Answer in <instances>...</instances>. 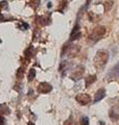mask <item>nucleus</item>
<instances>
[{"instance_id":"f257e3e1","label":"nucleus","mask_w":119,"mask_h":125,"mask_svg":"<svg viewBox=\"0 0 119 125\" xmlns=\"http://www.w3.org/2000/svg\"><path fill=\"white\" fill-rule=\"evenodd\" d=\"M109 60V53L106 50H99L97 51L96 55L94 58V66L97 69H102L106 66V64L108 62Z\"/></svg>"},{"instance_id":"f03ea898","label":"nucleus","mask_w":119,"mask_h":125,"mask_svg":"<svg viewBox=\"0 0 119 125\" xmlns=\"http://www.w3.org/2000/svg\"><path fill=\"white\" fill-rule=\"evenodd\" d=\"M78 51H79V47L77 45L67 44V45H65L64 49H63V55H67V56L72 57V56L76 55V54L78 53Z\"/></svg>"},{"instance_id":"7ed1b4c3","label":"nucleus","mask_w":119,"mask_h":125,"mask_svg":"<svg viewBox=\"0 0 119 125\" xmlns=\"http://www.w3.org/2000/svg\"><path fill=\"white\" fill-rule=\"evenodd\" d=\"M105 33H106V27L99 25L93 29L92 33H91V36H90V39L91 40H94V41L99 40L100 38H102L105 36Z\"/></svg>"},{"instance_id":"20e7f679","label":"nucleus","mask_w":119,"mask_h":125,"mask_svg":"<svg viewBox=\"0 0 119 125\" xmlns=\"http://www.w3.org/2000/svg\"><path fill=\"white\" fill-rule=\"evenodd\" d=\"M84 73H85V68L83 66H77L72 71V73L70 74V78L72 80H78L79 78L84 75Z\"/></svg>"},{"instance_id":"39448f33","label":"nucleus","mask_w":119,"mask_h":125,"mask_svg":"<svg viewBox=\"0 0 119 125\" xmlns=\"http://www.w3.org/2000/svg\"><path fill=\"white\" fill-rule=\"evenodd\" d=\"M75 99H76L77 102L79 104H82V105L89 104L90 101H91V98H90V96L88 95V94H78Z\"/></svg>"},{"instance_id":"423d86ee","label":"nucleus","mask_w":119,"mask_h":125,"mask_svg":"<svg viewBox=\"0 0 119 125\" xmlns=\"http://www.w3.org/2000/svg\"><path fill=\"white\" fill-rule=\"evenodd\" d=\"M51 90H52V87H51V84L48 83H41L38 85V92L39 93L47 94V93L51 92Z\"/></svg>"},{"instance_id":"0eeeda50","label":"nucleus","mask_w":119,"mask_h":125,"mask_svg":"<svg viewBox=\"0 0 119 125\" xmlns=\"http://www.w3.org/2000/svg\"><path fill=\"white\" fill-rule=\"evenodd\" d=\"M107 77L110 78V79H116V78H119V62L110 70V72L108 73Z\"/></svg>"},{"instance_id":"6e6552de","label":"nucleus","mask_w":119,"mask_h":125,"mask_svg":"<svg viewBox=\"0 0 119 125\" xmlns=\"http://www.w3.org/2000/svg\"><path fill=\"white\" fill-rule=\"evenodd\" d=\"M105 96H106V90H105L104 88L99 89L98 91L95 93V96H94V102L96 103V102H98V101H100L101 99H104V98H105Z\"/></svg>"},{"instance_id":"1a4fd4ad","label":"nucleus","mask_w":119,"mask_h":125,"mask_svg":"<svg viewBox=\"0 0 119 125\" xmlns=\"http://www.w3.org/2000/svg\"><path fill=\"white\" fill-rule=\"evenodd\" d=\"M82 36V33H81V30H79V26L76 25L73 28L72 30V32H71L70 34V41H75V40H77L78 38H81Z\"/></svg>"},{"instance_id":"9d476101","label":"nucleus","mask_w":119,"mask_h":125,"mask_svg":"<svg viewBox=\"0 0 119 125\" xmlns=\"http://www.w3.org/2000/svg\"><path fill=\"white\" fill-rule=\"evenodd\" d=\"M110 118L113 121H117L119 119V106H114L110 111Z\"/></svg>"},{"instance_id":"9b49d317","label":"nucleus","mask_w":119,"mask_h":125,"mask_svg":"<svg viewBox=\"0 0 119 125\" xmlns=\"http://www.w3.org/2000/svg\"><path fill=\"white\" fill-rule=\"evenodd\" d=\"M96 75H89L86 78V88H89V85H91L93 83H95L96 80Z\"/></svg>"},{"instance_id":"f8f14e48","label":"nucleus","mask_w":119,"mask_h":125,"mask_svg":"<svg viewBox=\"0 0 119 125\" xmlns=\"http://www.w3.org/2000/svg\"><path fill=\"white\" fill-rule=\"evenodd\" d=\"M48 19H47L46 17H42V16H40V17H37V22H38V24L40 25H46V24H48Z\"/></svg>"},{"instance_id":"ddd939ff","label":"nucleus","mask_w":119,"mask_h":125,"mask_svg":"<svg viewBox=\"0 0 119 125\" xmlns=\"http://www.w3.org/2000/svg\"><path fill=\"white\" fill-rule=\"evenodd\" d=\"M0 112H1L2 114H10V109H9V107H7L5 104H1V105H0Z\"/></svg>"},{"instance_id":"4468645a","label":"nucleus","mask_w":119,"mask_h":125,"mask_svg":"<svg viewBox=\"0 0 119 125\" xmlns=\"http://www.w3.org/2000/svg\"><path fill=\"white\" fill-rule=\"evenodd\" d=\"M33 50H34V48L33 47H28L26 50H25V52H24V54H25V57H27V58H30L31 57V55H33Z\"/></svg>"},{"instance_id":"2eb2a0df","label":"nucleus","mask_w":119,"mask_h":125,"mask_svg":"<svg viewBox=\"0 0 119 125\" xmlns=\"http://www.w3.org/2000/svg\"><path fill=\"white\" fill-rule=\"evenodd\" d=\"M29 5L33 7V9L36 10L40 5V1H39V0H30V1H29Z\"/></svg>"},{"instance_id":"dca6fc26","label":"nucleus","mask_w":119,"mask_h":125,"mask_svg":"<svg viewBox=\"0 0 119 125\" xmlns=\"http://www.w3.org/2000/svg\"><path fill=\"white\" fill-rule=\"evenodd\" d=\"M36 77V70L35 69H30V71L28 73V80L31 81L34 80V78Z\"/></svg>"},{"instance_id":"f3484780","label":"nucleus","mask_w":119,"mask_h":125,"mask_svg":"<svg viewBox=\"0 0 119 125\" xmlns=\"http://www.w3.org/2000/svg\"><path fill=\"white\" fill-rule=\"evenodd\" d=\"M111 7H112V2H111V1L105 3V10L106 11H109L111 10Z\"/></svg>"},{"instance_id":"a211bd4d","label":"nucleus","mask_w":119,"mask_h":125,"mask_svg":"<svg viewBox=\"0 0 119 125\" xmlns=\"http://www.w3.org/2000/svg\"><path fill=\"white\" fill-rule=\"evenodd\" d=\"M23 75H24V69L23 68H20L19 69V72L17 74V77L18 78H23Z\"/></svg>"},{"instance_id":"6ab92c4d","label":"nucleus","mask_w":119,"mask_h":125,"mask_svg":"<svg viewBox=\"0 0 119 125\" xmlns=\"http://www.w3.org/2000/svg\"><path fill=\"white\" fill-rule=\"evenodd\" d=\"M81 123H82V125H89V118L88 117H84V118L82 119Z\"/></svg>"},{"instance_id":"aec40b11","label":"nucleus","mask_w":119,"mask_h":125,"mask_svg":"<svg viewBox=\"0 0 119 125\" xmlns=\"http://www.w3.org/2000/svg\"><path fill=\"white\" fill-rule=\"evenodd\" d=\"M0 125H4V118L0 117Z\"/></svg>"},{"instance_id":"412c9836","label":"nucleus","mask_w":119,"mask_h":125,"mask_svg":"<svg viewBox=\"0 0 119 125\" xmlns=\"http://www.w3.org/2000/svg\"><path fill=\"white\" fill-rule=\"evenodd\" d=\"M27 125H35L33 122H28V124H27Z\"/></svg>"},{"instance_id":"4be33fe9","label":"nucleus","mask_w":119,"mask_h":125,"mask_svg":"<svg viewBox=\"0 0 119 125\" xmlns=\"http://www.w3.org/2000/svg\"><path fill=\"white\" fill-rule=\"evenodd\" d=\"M86 1H87V3H89V2H90V0H86Z\"/></svg>"}]
</instances>
